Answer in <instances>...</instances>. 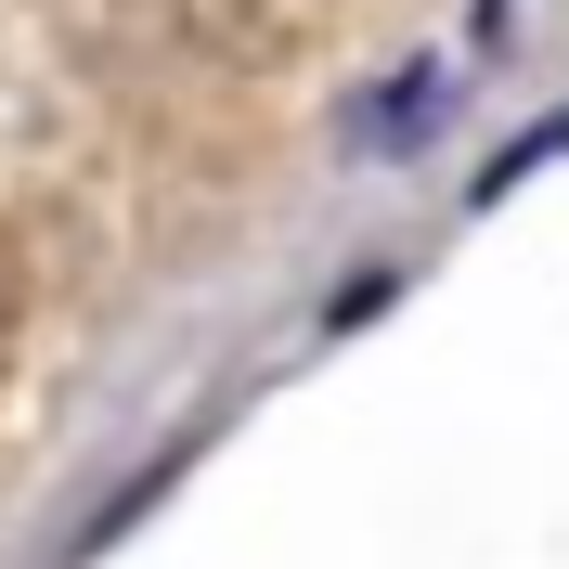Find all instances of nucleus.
Masks as SVG:
<instances>
[]
</instances>
